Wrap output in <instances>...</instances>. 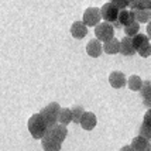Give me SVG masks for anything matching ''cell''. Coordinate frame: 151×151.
<instances>
[{"label": "cell", "instance_id": "22", "mask_svg": "<svg viewBox=\"0 0 151 151\" xmlns=\"http://www.w3.org/2000/svg\"><path fill=\"white\" fill-rule=\"evenodd\" d=\"M137 52L140 54V57L148 58V57L151 55V41H147V42H144L141 47H138Z\"/></svg>", "mask_w": 151, "mask_h": 151}, {"label": "cell", "instance_id": "27", "mask_svg": "<svg viewBox=\"0 0 151 151\" xmlns=\"http://www.w3.org/2000/svg\"><path fill=\"white\" fill-rule=\"evenodd\" d=\"M147 37L151 40V21L147 24Z\"/></svg>", "mask_w": 151, "mask_h": 151}, {"label": "cell", "instance_id": "10", "mask_svg": "<svg viewBox=\"0 0 151 151\" xmlns=\"http://www.w3.org/2000/svg\"><path fill=\"white\" fill-rule=\"evenodd\" d=\"M86 52H88V55H91L92 58L100 57L102 52H103V45H102V42H100L99 40H92V41H89L88 45H86Z\"/></svg>", "mask_w": 151, "mask_h": 151}, {"label": "cell", "instance_id": "4", "mask_svg": "<svg viewBox=\"0 0 151 151\" xmlns=\"http://www.w3.org/2000/svg\"><path fill=\"white\" fill-rule=\"evenodd\" d=\"M100 14H102V19L105 20L106 23L114 24L119 19L120 10H119L114 4H112V3L109 1V3H105V4L102 6V9H100Z\"/></svg>", "mask_w": 151, "mask_h": 151}, {"label": "cell", "instance_id": "2", "mask_svg": "<svg viewBox=\"0 0 151 151\" xmlns=\"http://www.w3.org/2000/svg\"><path fill=\"white\" fill-rule=\"evenodd\" d=\"M59 110H61V106H59L57 102H52V103H50L48 106H45V107L40 112V114L42 116L44 122H45L47 126H48V129H51V127H54L55 124H58Z\"/></svg>", "mask_w": 151, "mask_h": 151}, {"label": "cell", "instance_id": "9", "mask_svg": "<svg viewBox=\"0 0 151 151\" xmlns=\"http://www.w3.org/2000/svg\"><path fill=\"white\" fill-rule=\"evenodd\" d=\"M109 83H110L114 89H120V88L126 86L127 79H126V76H124V73L123 72L114 71V72H112L110 73V76H109Z\"/></svg>", "mask_w": 151, "mask_h": 151}, {"label": "cell", "instance_id": "6", "mask_svg": "<svg viewBox=\"0 0 151 151\" xmlns=\"http://www.w3.org/2000/svg\"><path fill=\"white\" fill-rule=\"evenodd\" d=\"M79 124L82 126V129L83 130H93L95 129V126L98 124V117H96V114L92 112H85L83 113V116L81 119V123Z\"/></svg>", "mask_w": 151, "mask_h": 151}, {"label": "cell", "instance_id": "23", "mask_svg": "<svg viewBox=\"0 0 151 151\" xmlns=\"http://www.w3.org/2000/svg\"><path fill=\"white\" fill-rule=\"evenodd\" d=\"M71 112H72V122L73 123H81V119L83 116V107H81V106H73L72 109H71Z\"/></svg>", "mask_w": 151, "mask_h": 151}, {"label": "cell", "instance_id": "19", "mask_svg": "<svg viewBox=\"0 0 151 151\" xmlns=\"http://www.w3.org/2000/svg\"><path fill=\"white\" fill-rule=\"evenodd\" d=\"M134 17L138 24L140 23H150L151 21V10L148 9H143V10H136L134 12Z\"/></svg>", "mask_w": 151, "mask_h": 151}, {"label": "cell", "instance_id": "24", "mask_svg": "<svg viewBox=\"0 0 151 151\" xmlns=\"http://www.w3.org/2000/svg\"><path fill=\"white\" fill-rule=\"evenodd\" d=\"M147 41H150V38L145 35V34H137L134 38H133V45H134V48H136V52H137V48L138 47H141L144 42H147Z\"/></svg>", "mask_w": 151, "mask_h": 151}, {"label": "cell", "instance_id": "14", "mask_svg": "<svg viewBox=\"0 0 151 151\" xmlns=\"http://www.w3.org/2000/svg\"><path fill=\"white\" fill-rule=\"evenodd\" d=\"M71 34L76 40L83 38L86 34H88V27H86V24L83 21H75L72 26H71Z\"/></svg>", "mask_w": 151, "mask_h": 151}, {"label": "cell", "instance_id": "1", "mask_svg": "<svg viewBox=\"0 0 151 151\" xmlns=\"http://www.w3.org/2000/svg\"><path fill=\"white\" fill-rule=\"evenodd\" d=\"M27 127H28L30 134L35 140H38V138L42 140L44 136L48 133V126H47V123L44 122V119H42V116L40 113H35V114H33L31 117L28 119Z\"/></svg>", "mask_w": 151, "mask_h": 151}, {"label": "cell", "instance_id": "3", "mask_svg": "<svg viewBox=\"0 0 151 151\" xmlns=\"http://www.w3.org/2000/svg\"><path fill=\"white\" fill-rule=\"evenodd\" d=\"M95 35H96V40H99L100 42H107L112 38H114V27L109 23H100L95 27Z\"/></svg>", "mask_w": 151, "mask_h": 151}, {"label": "cell", "instance_id": "11", "mask_svg": "<svg viewBox=\"0 0 151 151\" xmlns=\"http://www.w3.org/2000/svg\"><path fill=\"white\" fill-rule=\"evenodd\" d=\"M133 150L134 151H151V143L150 140L141 137V136H137L132 140V144Z\"/></svg>", "mask_w": 151, "mask_h": 151}, {"label": "cell", "instance_id": "20", "mask_svg": "<svg viewBox=\"0 0 151 151\" xmlns=\"http://www.w3.org/2000/svg\"><path fill=\"white\" fill-rule=\"evenodd\" d=\"M143 81L140 79V76L137 75H132L130 78L127 79V86H129V89H132L134 92H140L141 91V88H143Z\"/></svg>", "mask_w": 151, "mask_h": 151}, {"label": "cell", "instance_id": "12", "mask_svg": "<svg viewBox=\"0 0 151 151\" xmlns=\"http://www.w3.org/2000/svg\"><path fill=\"white\" fill-rule=\"evenodd\" d=\"M41 145H42V150L44 151H59L62 143H59V141H57V140L52 138L51 136L45 134L44 138L41 140Z\"/></svg>", "mask_w": 151, "mask_h": 151}, {"label": "cell", "instance_id": "5", "mask_svg": "<svg viewBox=\"0 0 151 151\" xmlns=\"http://www.w3.org/2000/svg\"><path fill=\"white\" fill-rule=\"evenodd\" d=\"M102 20V14H100V9L98 7H88L83 13V23L86 24V27H96L98 24H100Z\"/></svg>", "mask_w": 151, "mask_h": 151}, {"label": "cell", "instance_id": "29", "mask_svg": "<svg viewBox=\"0 0 151 151\" xmlns=\"http://www.w3.org/2000/svg\"><path fill=\"white\" fill-rule=\"evenodd\" d=\"M144 7L148 9V10H151V0H144Z\"/></svg>", "mask_w": 151, "mask_h": 151}, {"label": "cell", "instance_id": "25", "mask_svg": "<svg viewBox=\"0 0 151 151\" xmlns=\"http://www.w3.org/2000/svg\"><path fill=\"white\" fill-rule=\"evenodd\" d=\"M110 3L114 4V6L117 7L119 10L122 12V10H126L129 4H130V0H110Z\"/></svg>", "mask_w": 151, "mask_h": 151}, {"label": "cell", "instance_id": "16", "mask_svg": "<svg viewBox=\"0 0 151 151\" xmlns=\"http://www.w3.org/2000/svg\"><path fill=\"white\" fill-rule=\"evenodd\" d=\"M141 99H143V103L145 107L151 109V81H145L143 83V88L140 91Z\"/></svg>", "mask_w": 151, "mask_h": 151}, {"label": "cell", "instance_id": "26", "mask_svg": "<svg viewBox=\"0 0 151 151\" xmlns=\"http://www.w3.org/2000/svg\"><path fill=\"white\" fill-rule=\"evenodd\" d=\"M129 7L132 9L133 12H136V10H143V9H145L144 7V0H130Z\"/></svg>", "mask_w": 151, "mask_h": 151}, {"label": "cell", "instance_id": "8", "mask_svg": "<svg viewBox=\"0 0 151 151\" xmlns=\"http://www.w3.org/2000/svg\"><path fill=\"white\" fill-rule=\"evenodd\" d=\"M140 136L147 140H151V109H148L144 114L143 123L140 127Z\"/></svg>", "mask_w": 151, "mask_h": 151}, {"label": "cell", "instance_id": "15", "mask_svg": "<svg viewBox=\"0 0 151 151\" xmlns=\"http://www.w3.org/2000/svg\"><path fill=\"white\" fill-rule=\"evenodd\" d=\"M117 21L120 23L122 27H127V26H130V24H133V23L136 21L134 12H133V10H127V9H126V10H122L120 14H119Z\"/></svg>", "mask_w": 151, "mask_h": 151}, {"label": "cell", "instance_id": "28", "mask_svg": "<svg viewBox=\"0 0 151 151\" xmlns=\"http://www.w3.org/2000/svg\"><path fill=\"white\" fill-rule=\"evenodd\" d=\"M120 151H134V150H133L132 145H124V147L120 148Z\"/></svg>", "mask_w": 151, "mask_h": 151}, {"label": "cell", "instance_id": "21", "mask_svg": "<svg viewBox=\"0 0 151 151\" xmlns=\"http://www.w3.org/2000/svg\"><path fill=\"white\" fill-rule=\"evenodd\" d=\"M124 33H126V37L134 38L137 34H140V24H138L137 21H134L133 24L124 27Z\"/></svg>", "mask_w": 151, "mask_h": 151}, {"label": "cell", "instance_id": "7", "mask_svg": "<svg viewBox=\"0 0 151 151\" xmlns=\"http://www.w3.org/2000/svg\"><path fill=\"white\" fill-rule=\"evenodd\" d=\"M48 136H51L52 138H55L57 141L62 143L64 140L66 138V134H68V130H66V126H62V124H55L54 127L48 129Z\"/></svg>", "mask_w": 151, "mask_h": 151}, {"label": "cell", "instance_id": "18", "mask_svg": "<svg viewBox=\"0 0 151 151\" xmlns=\"http://www.w3.org/2000/svg\"><path fill=\"white\" fill-rule=\"evenodd\" d=\"M72 122V112L68 107H62L58 114V123L62 126H68Z\"/></svg>", "mask_w": 151, "mask_h": 151}, {"label": "cell", "instance_id": "13", "mask_svg": "<svg viewBox=\"0 0 151 151\" xmlns=\"http://www.w3.org/2000/svg\"><path fill=\"white\" fill-rule=\"evenodd\" d=\"M120 54L124 57H132L136 54V48L133 45V38L130 37H123L120 41Z\"/></svg>", "mask_w": 151, "mask_h": 151}, {"label": "cell", "instance_id": "17", "mask_svg": "<svg viewBox=\"0 0 151 151\" xmlns=\"http://www.w3.org/2000/svg\"><path fill=\"white\" fill-rule=\"evenodd\" d=\"M103 51H105L106 54H110V55L120 52V41L116 38H112L110 41L105 42V44H103Z\"/></svg>", "mask_w": 151, "mask_h": 151}]
</instances>
